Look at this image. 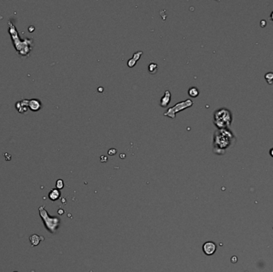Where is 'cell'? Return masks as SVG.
I'll use <instances>...</instances> for the list:
<instances>
[{"mask_svg":"<svg viewBox=\"0 0 273 272\" xmlns=\"http://www.w3.org/2000/svg\"><path fill=\"white\" fill-rule=\"evenodd\" d=\"M8 24H9V31H10V34L11 35L12 40L14 42V47L16 48V50L19 52L20 54L26 55L32 49V40L24 39L21 41L19 39V36H18L16 28L14 27V24L11 23L10 22H8Z\"/></svg>","mask_w":273,"mask_h":272,"instance_id":"6da1fadb","label":"cell"},{"mask_svg":"<svg viewBox=\"0 0 273 272\" xmlns=\"http://www.w3.org/2000/svg\"><path fill=\"white\" fill-rule=\"evenodd\" d=\"M39 215L42 220L44 225L50 232L55 233L60 225V220L57 217L50 216L47 211L45 209V207L41 206L38 208Z\"/></svg>","mask_w":273,"mask_h":272,"instance_id":"7a4b0ae2","label":"cell"},{"mask_svg":"<svg viewBox=\"0 0 273 272\" xmlns=\"http://www.w3.org/2000/svg\"><path fill=\"white\" fill-rule=\"evenodd\" d=\"M214 118H215L216 125L220 128L225 127L231 122L230 113L225 109H220L216 112Z\"/></svg>","mask_w":273,"mask_h":272,"instance_id":"3957f363","label":"cell"},{"mask_svg":"<svg viewBox=\"0 0 273 272\" xmlns=\"http://www.w3.org/2000/svg\"><path fill=\"white\" fill-rule=\"evenodd\" d=\"M192 105H193V101L189 99L186 100L185 101H181V102H179V103L177 104L176 105H174V107L170 108L166 113H164V115L170 117L172 118H174L176 113L180 112L181 110H183V109H186L188 107H190Z\"/></svg>","mask_w":273,"mask_h":272,"instance_id":"277c9868","label":"cell"},{"mask_svg":"<svg viewBox=\"0 0 273 272\" xmlns=\"http://www.w3.org/2000/svg\"><path fill=\"white\" fill-rule=\"evenodd\" d=\"M216 245L215 243L208 241L205 243L203 245V251L204 253L207 255H212L216 252Z\"/></svg>","mask_w":273,"mask_h":272,"instance_id":"5b68a950","label":"cell"},{"mask_svg":"<svg viewBox=\"0 0 273 272\" xmlns=\"http://www.w3.org/2000/svg\"><path fill=\"white\" fill-rule=\"evenodd\" d=\"M16 109L19 113H23L27 111V108L29 107V100H22L21 101H18L15 104Z\"/></svg>","mask_w":273,"mask_h":272,"instance_id":"8992f818","label":"cell"},{"mask_svg":"<svg viewBox=\"0 0 273 272\" xmlns=\"http://www.w3.org/2000/svg\"><path fill=\"white\" fill-rule=\"evenodd\" d=\"M29 108L32 111H38L42 108V103L38 99H31L29 100Z\"/></svg>","mask_w":273,"mask_h":272,"instance_id":"52a82bcc","label":"cell"},{"mask_svg":"<svg viewBox=\"0 0 273 272\" xmlns=\"http://www.w3.org/2000/svg\"><path fill=\"white\" fill-rule=\"evenodd\" d=\"M170 100H171V93H170V92L169 90H166L165 92L164 96L162 97V99H161V106L164 108L167 107L168 105L170 104Z\"/></svg>","mask_w":273,"mask_h":272,"instance_id":"ba28073f","label":"cell"},{"mask_svg":"<svg viewBox=\"0 0 273 272\" xmlns=\"http://www.w3.org/2000/svg\"><path fill=\"white\" fill-rule=\"evenodd\" d=\"M29 239H30V243H31L32 246L35 247V246H38L41 241L44 240V237L40 236V235H38L34 234V235H30V238H29Z\"/></svg>","mask_w":273,"mask_h":272,"instance_id":"9c48e42d","label":"cell"},{"mask_svg":"<svg viewBox=\"0 0 273 272\" xmlns=\"http://www.w3.org/2000/svg\"><path fill=\"white\" fill-rule=\"evenodd\" d=\"M60 196H61V192H60V191L57 188L52 189L50 192H49V195H48L49 199L52 201L57 200H58V199L60 198Z\"/></svg>","mask_w":273,"mask_h":272,"instance_id":"30bf717a","label":"cell"},{"mask_svg":"<svg viewBox=\"0 0 273 272\" xmlns=\"http://www.w3.org/2000/svg\"><path fill=\"white\" fill-rule=\"evenodd\" d=\"M142 54H143V53H142V51L135 53V54H134V56H133V58H132L130 60H129V62H128V66H129V67H134V66H135L136 62H138V60L140 59V57H141V55H142Z\"/></svg>","mask_w":273,"mask_h":272,"instance_id":"8fae6325","label":"cell"},{"mask_svg":"<svg viewBox=\"0 0 273 272\" xmlns=\"http://www.w3.org/2000/svg\"><path fill=\"white\" fill-rule=\"evenodd\" d=\"M189 94L190 97H196L199 95V90H198L197 88L196 87H191L189 90Z\"/></svg>","mask_w":273,"mask_h":272,"instance_id":"7c38bea8","label":"cell"},{"mask_svg":"<svg viewBox=\"0 0 273 272\" xmlns=\"http://www.w3.org/2000/svg\"><path fill=\"white\" fill-rule=\"evenodd\" d=\"M158 64L155 63V62H151L149 66V72L150 74H155L157 70H158Z\"/></svg>","mask_w":273,"mask_h":272,"instance_id":"4fadbf2b","label":"cell"},{"mask_svg":"<svg viewBox=\"0 0 273 272\" xmlns=\"http://www.w3.org/2000/svg\"><path fill=\"white\" fill-rule=\"evenodd\" d=\"M265 79L267 81V82L268 84H272L273 83V73L272 72H268L265 74Z\"/></svg>","mask_w":273,"mask_h":272,"instance_id":"5bb4252c","label":"cell"},{"mask_svg":"<svg viewBox=\"0 0 273 272\" xmlns=\"http://www.w3.org/2000/svg\"><path fill=\"white\" fill-rule=\"evenodd\" d=\"M64 188V182L62 180L59 179L56 181V188L60 190V189H62Z\"/></svg>","mask_w":273,"mask_h":272,"instance_id":"9a60e30c","label":"cell"},{"mask_svg":"<svg viewBox=\"0 0 273 272\" xmlns=\"http://www.w3.org/2000/svg\"><path fill=\"white\" fill-rule=\"evenodd\" d=\"M116 153H117L116 149H110V150H109V154L110 155H115Z\"/></svg>","mask_w":273,"mask_h":272,"instance_id":"2e32d148","label":"cell"},{"mask_svg":"<svg viewBox=\"0 0 273 272\" xmlns=\"http://www.w3.org/2000/svg\"><path fill=\"white\" fill-rule=\"evenodd\" d=\"M262 23H263V25H262V26H265V23H266L265 21H262V22H260V24H262Z\"/></svg>","mask_w":273,"mask_h":272,"instance_id":"e0dca14e","label":"cell"},{"mask_svg":"<svg viewBox=\"0 0 273 272\" xmlns=\"http://www.w3.org/2000/svg\"><path fill=\"white\" fill-rule=\"evenodd\" d=\"M270 154H271V157H273V149H271V150H270Z\"/></svg>","mask_w":273,"mask_h":272,"instance_id":"ac0fdd59","label":"cell"},{"mask_svg":"<svg viewBox=\"0 0 273 272\" xmlns=\"http://www.w3.org/2000/svg\"><path fill=\"white\" fill-rule=\"evenodd\" d=\"M270 17H271V19L273 20V11H272V13H271V16H270Z\"/></svg>","mask_w":273,"mask_h":272,"instance_id":"d6986e66","label":"cell"},{"mask_svg":"<svg viewBox=\"0 0 273 272\" xmlns=\"http://www.w3.org/2000/svg\"><path fill=\"white\" fill-rule=\"evenodd\" d=\"M14 272H18V271H14Z\"/></svg>","mask_w":273,"mask_h":272,"instance_id":"ffe728a7","label":"cell"}]
</instances>
